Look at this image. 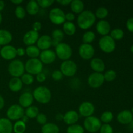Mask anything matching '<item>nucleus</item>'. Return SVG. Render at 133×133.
<instances>
[{
	"mask_svg": "<svg viewBox=\"0 0 133 133\" xmlns=\"http://www.w3.org/2000/svg\"><path fill=\"white\" fill-rule=\"evenodd\" d=\"M70 7L73 12L79 14L84 10V3L81 0H73L70 3Z\"/></svg>",
	"mask_w": 133,
	"mask_h": 133,
	"instance_id": "obj_27",
	"label": "nucleus"
},
{
	"mask_svg": "<svg viewBox=\"0 0 133 133\" xmlns=\"http://www.w3.org/2000/svg\"><path fill=\"white\" fill-rule=\"evenodd\" d=\"M100 133H114L112 127L110 124L108 123H104L101 125V128L99 129Z\"/></svg>",
	"mask_w": 133,
	"mask_h": 133,
	"instance_id": "obj_42",
	"label": "nucleus"
},
{
	"mask_svg": "<svg viewBox=\"0 0 133 133\" xmlns=\"http://www.w3.org/2000/svg\"><path fill=\"white\" fill-rule=\"evenodd\" d=\"M43 64L39 58H29L25 64V71L31 75H37L42 72Z\"/></svg>",
	"mask_w": 133,
	"mask_h": 133,
	"instance_id": "obj_3",
	"label": "nucleus"
},
{
	"mask_svg": "<svg viewBox=\"0 0 133 133\" xmlns=\"http://www.w3.org/2000/svg\"><path fill=\"white\" fill-rule=\"evenodd\" d=\"M39 109L37 107L31 105L29 107L27 108L25 110V115L28 117L29 119H33L36 118L39 114Z\"/></svg>",
	"mask_w": 133,
	"mask_h": 133,
	"instance_id": "obj_31",
	"label": "nucleus"
},
{
	"mask_svg": "<svg viewBox=\"0 0 133 133\" xmlns=\"http://www.w3.org/2000/svg\"><path fill=\"white\" fill-rule=\"evenodd\" d=\"M56 54L54 51L51 49H47V50L42 51L39 57L42 64H50L55 62L56 59Z\"/></svg>",
	"mask_w": 133,
	"mask_h": 133,
	"instance_id": "obj_15",
	"label": "nucleus"
},
{
	"mask_svg": "<svg viewBox=\"0 0 133 133\" xmlns=\"http://www.w3.org/2000/svg\"><path fill=\"white\" fill-rule=\"evenodd\" d=\"M37 45L40 50L44 51L49 49L52 45V38L49 35H44L40 36L36 42Z\"/></svg>",
	"mask_w": 133,
	"mask_h": 133,
	"instance_id": "obj_17",
	"label": "nucleus"
},
{
	"mask_svg": "<svg viewBox=\"0 0 133 133\" xmlns=\"http://www.w3.org/2000/svg\"><path fill=\"white\" fill-rule=\"evenodd\" d=\"M64 33L63 31L59 29H56L53 30L51 33V38L53 40L57 42L58 43H61V41L63 40Z\"/></svg>",
	"mask_w": 133,
	"mask_h": 133,
	"instance_id": "obj_33",
	"label": "nucleus"
},
{
	"mask_svg": "<svg viewBox=\"0 0 133 133\" xmlns=\"http://www.w3.org/2000/svg\"><path fill=\"white\" fill-rule=\"evenodd\" d=\"M110 36L114 40H119L122 39L124 36V32L122 29L119 28L114 29L110 31Z\"/></svg>",
	"mask_w": 133,
	"mask_h": 133,
	"instance_id": "obj_38",
	"label": "nucleus"
},
{
	"mask_svg": "<svg viewBox=\"0 0 133 133\" xmlns=\"http://www.w3.org/2000/svg\"><path fill=\"white\" fill-rule=\"evenodd\" d=\"M79 54L84 60L92 59L95 54V49L91 44L83 43L81 44L79 48Z\"/></svg>",
	"mask_w": 133,
	"mask_h": 133,
	"instance_id": "obj_12",
	"label": "nucleus"
},
{
	"mask_svg": "<svg viewBox=\"0 0 133 133\" xmlns=\"http://www.w3.org/2000/svg\"><path fill=\"white\" fill-rule=\"evenodd\" d=\"M65 18H66V20H67L66 22H72L75 19V14H74L73 12H68L67 14H66Z\"/></svg>",
	"mask_w": 133,
	"mask_h": 133,
	"instance_id": "obj_49",
	"label": "nucleus"
},
{
	"mask_svg": "<svg viewBox=\"0 0 133 133\" xmlns=\"http://www.w3.org/2000/svg\"><path fill=\"white\" fill-rule=\"evenodd\" d=\"M90 67L94 72L101 73L105 71V64L104 61L99 58H94L90 61Z\"/></svg>",
	"mask_w": 133,
	"mask_h": 133,
	"instance_id": "obj_22",
	"label": "nucleus"
},
{
	"mask_svg": "<svg viewBox=\"0 0 133 133\" xmlns=\"http://www.w3.org/2000/svg\"><path fill=\"white\" fill-rule=\"evenodd\" d=\"M26 130V123L22 120L16 121L13 125V131L14 133H24Z\"/></svg>",
	"mask_w": 133,
	"mask_h": 133,
	"instance_id": "obj_32",
	"label": "nucleus"
},
{
	"mask_svg": "<svg viewBox=\"0 0 133 133\" xmlns=\"http://www.w3.org/2000/svg\"><path fill=\"white\" fill-rule=\"evenodd\" d=\"M25 54L30 58H38L40 56V50L36 45H30L26 48Z\"/></svg>",
	"mask_w": 133,
	"mask_h": 133,
	"instance_id": "obj_29",
	"label": "nucleus"
},
{
	"mask_svg": "<svg viewBox=\"0 0 133 133\" xmlns=\"http://www.w3.org/2000/svg\"><path fill=\"white\" fill-rule=\"evenodd\" d=\"M17 55L19 57H23L25 55V49L23 48H19L16 49Z\"/></svg>",
	"mask_w": 133,
	"mask_h": 133,
	"instance_id": "obj_50",
	"label": "nucleus"
},
{
	"mask_svg": "<svg viewBox=\"0 0 133 133\" xmlns=\"http://www.w3.org/2000/svg\"><path fill=\"white\" fill-rule=\"evenodd\" d=\"M117 120L121 124H129L133 120V114L130 110H123V111H121L118 114V116H117Z\"/></svg>",
	"mask_w": 133,
	"mask_h": 133,
	"instance_id": "obj_20",
	"label": "nucleus"
},
{
	"mask_svg": "<svg viewBox=\"0 0 133 133\" xmlns=\"http://www.w3.org/2000/svg\"><path fill=\"white\" fill-rule=\"evenodd\" d=\"M126 27L129 31L133 33V17L127 19L126 22Z\"/></svg>",
	"mask_w": 133,
	"mask_h": 133,
	"instance_id": "obj_46",
	"label": "nucleus"
},
{
	"mask_svg": "<svg viewBox=\"0 0 133 133\" xmlns=\"http://www.w3.org/2000/svg\"><path fill=\"white\" fill-rule=\"evenodd\" d=\"M57 2L62 6H67V5H70V3H71V0H58L57 1Z\"/></svg>",
	"mask_w": 133,
	"mask_h": 133,
	"instance_id": "obj_51",
	"label": "nucleus"
},
{
	"mask_svg": "<svg viewBox=\"0 0 133 133\" xmlns=\"http://www.w3.org/2000/svg\"><path fill=\"white\" fill-rule=\"evenodd\" d=\"M131 112H132V114H133V107L132 108V110H131Z\"/></svg>",
	"mask_w": 133,
	"mask_h": 133,
	"instance_id": "obj_60",
	"label": "nucleus"
},
{
	"mask_svg": "<svg viewBox=\"0 0 133 133\" xmlns=\"http://www.w3.org/2000/svg\"><path fill=\"white\" fill-rule=\"evenodd\" d=\"M36 122L40 125H44L45 123H47V122H48L47 116L44 113H39L37 116H36Z\"/></svg>",
	"mask_w": 133,
	"mask_h": 133,
	"instance_id": "obj_44",
	"label": "nucleus"
},
{
	"mask_svg": "<svg viewBox=\"0 0 133 133\" xmlns=\"http://www.w3.org/2000/svg\"><path fill=\"white\" fill-rule=\"evenodd\" d=\"M0 55L6 61H13L17 56L16 48L11 45H4L0 49Z\"/></svg>",
	"mask_w": 133,
	"mask_h": 133,
	"instance_id": "obj_13",
	"label": "nucleus"
},
{
	"mask_svg": "<svg viewBox=\"0 0 133 133\" xmlns=\"http://www.w3.org/2000/svg\"><path fill=\"white\" fill-rule=\"evenodd\" d=\"M104 79L105 81L108 82L113 81L116 78V72L113 70H109L107 71L104 74Z\"/></svg>",
	"mask_w": 133,
	"mask_h": 133,
	"instance_id": "obj_40",
	"label": "nucleus"
},
{
	"mask_svg": "<svg viewBox=\"0 0 133 133\" xmlns=\"http://www.w3.org/2000/svg\"><path fill=\"white\" fill-rule=\"evenodd\" d=\"M104 81H105L104 75L101 73H92L89 75L87 79L88 85L93 88H99L103 84Z\"/></svg>",
	"mask_w": 133,
	"mask_h": 133,
	"instance_id": "obj_11",
	"label": "nucleus"
},
{
	"mask_svg": "<svg viewBox=\"0 0 133 133\" xmlns=\"http://www.w3.org/2000/svg\"><path fill=\"white\" fill-rule=\"evenodd\" d=\"M94 14L96 18H99L100 19V20H101V19H104L105 18H107L109 14V11L107 8L101 6L96 10V13Z\"/></svg>",
	"mask_w": 133,
	"mask_h": 133,
	"instance_id": "obj_36",
	"label": "nucleus"
},
{
	"mask_svg": "<svg viewBox=\"0 0 133 133\" xmlns=\"http://www.w3.org/2000/svg\"><path fill=\"white\" fill-rule=\"evenodd\" d=\"M119 133H122V132H119Z\"/></svg>",
	"mask_w": 133,
	"mask_h": 133,
	"instance_id": "obj_62",
	"label": "nucleus"
},
{
	"mask_svg": "<svg viewBox=\"0 0 133 133\" xmlns=\"http://www.w3.org/2000/svg\"><path fill=\"white\" fill-rule=\"evenodd\" d=\"M99 47L103 52L105 53H111L115 50V40L110 36H103L99 40Z\"/></svg>",
	"mask_w": 133,
	"mask_h": 133,
	"instance_id": "obj_6",
	"label": "nucleus"
},
{
	"mask_svg": "<svg viewBox=\"0 0 133 133\" xmlns=\"http://www.w3.org/2000/svg\"><path fill=\"white\" fill-rule=\"evenodd\" d=\"M113 118H114V115H113V113L112 112L105 111L103 113H102L99 119L103 123L109 124V123L112 121Z\"/></svg>",
	"mask_w": 133,
	"mask_h": 133,
	"instance_id": "obj_37",
	"label": "nucleus"
},
{
	"mask_svg": "<svg viewBox=\"0 0 133 133\" xmlns=\"http://www.w3.org/2000/svg\"><path fill=\"white\" fill-rule=\"evenodd\" d=\"M130 50H131V53H133V45H131V49H130Z\"/></svg>",
	"mask_w": 133,
	"mask_h": 133,
	"instance_id": "obj_59",
	"label": "nucleus"
},
{
	"mask_svg": "<svg viewBox=\"0 0 133 133\" xmlns=\"http://www.w3.org/2000/svg\"><path fill=\"white\" fill-rule=\"evenodd\" d=\"M42 133H59V127L54 123H47L42 125Z\"/></svg>",
	"mask_w": 133,
	"mask_h": 133,
	"instance_id": "obj_28",
	"label": "nucleus"
},
{
	"mask_svg": "<svg viewBox=\"0 0 133 133\" xmlns=\"http://www.w3.org/2000/svg\"><path fill=\"white\" fill-rule=\"evenodd\" d=\"M5 8V2L2 0H0V12L2 11Z\"/></svg>",
	"mask_w": 133,
	"mask_h": 133,
	"instance_id": "obj_55",
	"label": "nucleus"
},
{
	"mask_svg": "<svg viewBox=\"0 0 133 133\" xmlns=\"http://www.w3.org/2000/svg\"><path fill=\"white\" fill-rule=\"evenodd\" d=\"M95 112V107L93 103L89 101H84L79 107V112L81 116L88 118L93 115Z\"/></svg>",
	"mask_w": 133,
	"mask_h": 133,
	"instance_id": "obj_14",
	"label": "nucleus"
},
{
	"mask_svg": "<svg viewBox=\"0 0 133 133\" xmlns=\"http://www.w3.org/2000/svg\"><path fill=\"white\" fill-rule=\"evenodd\" d=\"M14 12H15V15L17 17V18H18L19 19H23L25 17L26 10L22 6H19V5L17 6Z\"/></svg>",
	"mask_w": 133,
	"mask_h": 133,
	"instance_id": "obj_41",
	"label": "nucleus"
},
{
	"mask_svg": "<svg viewBox=\"0 0 133 133\" xmlns=\"http://www.w3.org/2000/svg\"><path fill=\"white\" fill-rule=\"evenodd\" d=\"M21 81L23 84L26 85H30L32 84L34 82V77L32 75L27 73H24L21 77Z\"/></svg>",
	"mask_w": 133,
	"mask_h": 133,
	"instance_id": "obj_39",
	"label": "nucleus"
},
{
	"mask_svg": "<svg viewBox=\"0 0 133 133\" xmlns=\"http://www.w3.org/2000/svg\"><path fill=\"white\" fill-rule=\"evenodd\" d=\"M96 29L97 32L101 36H107L110 32V25L107 20L101 19L97 22Z\"/></svg>",
	"mask_w": 133,
	"mask_h": 133,
	"instance_id": "obj_19",
	"label": "nucleus"
},
{
	"mask_svg": "<svg viewBox=\"0 0 133 133\" xmlns=\"http://www.w3.org/2000/svg\"><path fill=\"white\" fill-rule=\"evenodd\" d=\"M63 118H64V115H62V114H57V115L55 116V119L58 121H61V120H63Z\"/></svg>",
	"mask_w": 133,
	"mask_h": 133,
	"instance_id": "obj_53",
	"label": "nucleus"
},
{
	"mask_svg": "<svg viewBox=\"0 0 133 133\" xmlns=\"http://www.w3.org/2000/svg\"><path fill=\"white\" fill-rule=\"evenodd\" d=\"M96 38V35L93 31H87L83 35V42L84 44H91Z\"/></svg>",
	"mask_w": 133,
	"mask_h": 133,
	"instance_id": "obj_34",
	"label": "nucleus"
},
{
	"mask_svg": "<svg viewBox=\"0 0 133 133\" xmlns=\"http://www.w3.org/2000/svg\"><path fill=\"white\" fill-rule=\"evenodd\" d=\"M63 74L60 70H54L51 74L52 79L55 81H58L63 78Z\"/></svg>",
	"mask_w": 133,
	"mask_h": 133,
	"instance_id": "obj_45",
	"label": "nucleus"
},
{
	"mask_svg": "<svg viewBox=\"0 0 133 133\" xmlns=\"http://www.w3.org/2000/svg\"><path fill=\"white\" fill-rule=\"evenodd\" d=\"M79 119V114L75 110H70L64 114L63 121L67 125L75 124Z\"/></svg>",
	"mask_w": 133,
	"mask_h": 133,
	"instance_id": "obj_21",
	"label": "nucleus"
},
{
	"mask_svg": "<svg viewBox=\"0 0 133 133\" xmlns=\"http://www.w3.org/2000/svg\"><path fill=\"white\" fill-rule=\"evenodd\" d=\"M56 56L59 59L65 61L70 60L72 55L73 51L71 46L66 43L61 42L57 46L55 47Z\"/></svg>",
	"mask_w": 133,
	"mask_h": 133,
	"instance_id": "obj_5",
	"label": "nucleus"
},
{
	"mask_svg": "<svg viewBox=\"0 0 133 133\" xmlns=\"http://www.w3.org/2000/svg\"><path fill=\"white\" fill-rule=\"evenodd\" d=\"M36 79L37 81L39 82V83H44L46 80V75H45L44 73L41 72L36 75Z\"/></svg>",
	"mask_w": 133,
	"mask_h": 133,
	"instance_id": "obj_47",
	"label": "nucleus"
},
{
	"mask_svg": "<svg viewBox=\"0 0 133 133\" xmlns=\"http://www.w3.org/2000/svg\"><path fill=\"white\" fill-rule=\"evenodd\" d=\"M8 71L13 77L19 78L25 73V64L19 59H14L10 62Z\"/></svg>",
	"mask_w": 133,
	"mask_h": 133,
	"instance_id": "obj_4",
	"label": "nucleus"
},
{
	"mask_svg": "<svg viewBox=\"0 0 133 133\" xmlns=\"http://www.w3.org/2000/svg\"><path fill=\"white\" fill-rule=\"evenodd\" d=\"M34 101L32 94L30 92H24L20 95L18 99L19 105L23 108H28L32 105Z\"/></svg>",
	"mask_w": 133,
	"mask_h": 133,
	"instance_id": "obj_18",
	"label": "nucleus"
},
{
	"mask_svg": "<svg viewBox=\"0 0 133 133\" xmlns=\"http://www.w3.org/2000/svg\"><path fill=\"white\" fill-rule=\"evenodd\" d=\"M129 128H130V129L133 131V120L129 123Z\"/></svg>",
	"mask_w": 133,
	"mask_h": 133,
	"instance_id": "obj_57",
	"label": "nucleus"
},
{
	"mask_svg": "<svg viewBox=\"0 0 133 133\" xmlns=\"http://www.w3.org/2000/svg\"><path fill=\"white\" fill-rule=\"evenodd\" d=\"M12 40V35L6 29H0V46L9 45Z\"/></svg>",
	"mask_w": 133,
	"mask_h": 133,
	"instance_id": "obj_24",
	"label": "nucleus"
},
{
	"mask_svg": "<svg viewBox=\"0 0 133 133\" xmlns=\"http://www.w3.org/2000/svg\"><path fill=\"white\" fill-rule=\"evenodd\" d=\"M1 46H0V49H1Z\"/></svg>",
	"mask_w": 133,
	"mask_h": 133,
	"instance_id": "obj_61",
	"label": "nucleus"
},
{
	"mask_svg": "<svg viewBox=\"0 0 133 133\" xmlns=\"http://www.w3.org/2000/svg\"><path fill=\"white\" fill-rule=\"evenodd\" d=\"M11 2L13 4H15V5H18L23 2V0H12V1H11Z\"/></svg>",
	"mask_w": 133,
	"mask_h": 133,
	"instance_id": "obj_54",
	"label": "nucleus"
},
{
	"mask_svg": "<svg viewBox=\"0 0 133 133\" xmlns=\"http://www.w3.org/2000/svg\"><path fill=\"white\" fill-rule=\"evenodd\" d=\"M13 125L8 118H0V133H12Z\"/></svg>",
	"mask_w": 133,
	"mask_h": 133,
	"instance_id": "obj_23",
	"label": "nucleus"
},
{
	"mask_svg": "<svg viewBox=\"0 0 133 133\" xmlns=\"http://www.w3.org/2000/svg\"><path fill=\"white\" fill-rule=\"evenodd\" d=\"M26 11L30 15H36L39 12L40 10V6L38 4L37 1L35 0H31L28 2L26 6Z\"/></svg>",
	"mask_w": 133,
	"mask_h": 133,
	"instance_id": "obj_26",
	"label": "nucleus"
},
{
	"mask_svg": "<svg viewBox=\"0 0 133 133\" xmlns=\"http://www.w3.org/2000/svg\"><path fill=\"white\" fill-rule=\"evenodd\" d=\"M39 33L38 32L30 30L27 31L23 37V42L27 46L34 45V44L37 42L39 38Z\"/></svg>",
	"mask_w": 133,
	"mask_h": 133,
	"instance_id": "obj_16",
	"label": "nucleus"
},
{
	"mask_svg": "<svg viewBox=\"0 0 133 133\" xmlns=\"http://www.w3.org/2000/svg\"><path fill=\"white\" fill-rule=\"evenodd\" d=\"M84 128L88 132L96 133L99 131L101 126V122L98 118L94 116L86 118L84 121Z\"/></svg>",
	"mask_w": 133,
	"mask_h": 133,
	"instance_id": "obj_7",
	"label": "nucleus"
},
{
	"mask_svg": "<svg viewBox=\"0 0 133 133\" xmlns=\"http://www.w3.org/2000/svg\"><path fill=\"white\" fill-rule=\"evenodd\" d=\"M66 14L61 9L55 7L49 12V18L51 23L55 25H61L66 22Z\"/></svg>",
	"mask_w": 133,
	"mask_h": 133,
	"instance_id": "obj_10",
	"label": "nucleus"
},
{
	"mask_svg": "<svg viewBox=\"0 0 133 133\" xmlns=\"http://www.w3.org/2000/svg\"><path fill=\"white\" fill-rule=\"evenodd\" d=\"M4 105H5V100L3 97L0 95V110L4 107Z\"/></svg>",
	"mask_w": 133,
	"mask_h": 133,
	"instance_id": "obj_52",
	"label": "nucleus"
},
{
	"mask_svg": "<svg viewBox=\"0 0 133 133\" xmlns=\"http://www.w3.org/2000/svg\"><path fill=\"white\" fill-rule=\"evenodd\" d=\"M54 2L55 1L53 0H38L37 1L39 6L43 9L49 7L54 3Z\"/></svg>",
	"mask_w": 133,
	"mask_h": 133,
	"instance_id": "obj_43",
	"label": "nucleus"
},
{
	"mask_svg": "<svg viewBox=\"0 0 133 133\" xmlns=\"http://www.w3.org/2000/svg\"><path fill=\"white\" fill-rule=\"evenodd\" d=\"M42 29V23L40 22H35L32 24V29L33 31L38 32Z\"/></svg>",
	"mask_w": 133,
	"mask_h": 133,
	"instance_id": "obj_48",
	"label": "nucleus"
},
{
	"mask_svg": "<svg viewBox=\"0 0 133 133\" xmlns=\"http://www.w3.org/2000/svg\"><path fill=\"white\" fill-rule=\"evenodd\" d=\"M66 133H84V129L81 125L75 123L68 126Z\"/></svg>",
	"mask_w": 133,
	"mask_h": 133,
	"instance_id": "obj_35",
	"label": "nucleus"
},
{
	"mask_svg": "<svg viewBox=\"0 0 133 133\" xmlns=\"http://www.w3.org/2000/svg\"><path fill=\"white\" fill-rule=\"evenodd\" d=\"M1 22H2V15H1V12H0V24L1 23Z\"/></svg>",
	"mask_w": 133,
	"mask_h": 133,
	"instance_id": "obj_58",
	"label": "nucleus"
},
{
	"mask_svg": "<svg viewBox=\"0 0 133 133\" xmlns=\"http://www.w3.org/2000/svg\"><path fill=\"white\" fill-rule=\"evenodd\" d=\"M34 99L41 104H47L51 101V92L50 90L44 86H39L32 92Z\"/></svg>",
	"mask_w": 133,
	"mask_h": 133,
	"instance_id": "obj_2",
	"label": "nucleus"
},
{
	"mask_svg": "<svg viewBox=\"0 0 133 133\" xmlns=\"http://www.w3.org/2000/svg\"><path fill=\"white\" fill-rule=\"evenodd\" d=\"M63 32L68 36H72L76 32V26L73 22H65L63 24Z\"/></svg>",
	"mask_w": 133,
	"mask_h": 133,
	"instance_id": "obj_30",
	"label": "nucleus"
},
{
	"mask_svg": "<svg viewBox=\"0 0 133 133\" xmlns=\"http://www.w3.org/2000/svg\"><path fill=\"white\" fill-rule=\"evenodd\" d=\"M9 89L13 92H18L22 90L23 87V83L20 78L13 77L9 81Z\"/></svg>",
	"mask_w": 133,
	"mask_h": 133,
	"instance_id": "obj_25",
	"label": "nucleus"
},
{
	"mask_svg": "<svg viewBox=\"0 0 133 133\" xmlns=\"http://www.w3.org/2000/svg\"><path fill=\"white\" fill-rule=\"evenodd\" d=\"M96 20V16L94 13L90 10H83L81 14H79L77 19V25L79 28L83 30H87L90 28Z\"/></svg>",
	"mask_w": 133,
	"mask_h": 133,
	"instance_id": "obj_1",
	"label": "nucleus"
},
{
	"mask_svg": "<svg viewBox=\"0 0 133 133\" xmlns=\"http://www.w3.org/2000/svg\"><path fill=\"white\" fill-rule=\"evenodd\" d=\"M25 110L23 107L18 104L12 105L6 110V116L10 121H18L24 116Z\"/></svg>",
	"mask_w": 133,
	"mask_h": 133,
	"instance_id": "obj_8",
	"label": "nucleus"
},
{
	"mask_svg": "<svg viewBox=\"0 0 133 133\" xmlns=\"http://www.w3.org/2000/svg\"><path fill=\"white\" fill-rule=\"evenodd\" d=\"M29 119V118L27 116H26L24 114V116H23L22 117V119H21V120H22V122H24L25 123H26L27 122H28Z\"/></svg>",
	"mask_w": 133,
	"mask_h": 133,
	"instance_id": "obj_56",
	"label": "nucleus"
},
{
	"mask_svg": "<svg viewBox=\"0 0 133 133\" xmlns=\"http://www.w3.org/2000/svg\"><path fill=\"white\" fill-rule=\"evenodd\" d=\"M60 71L62 73L63 75L71 77L74 76L77 73V66L74 61L67 60L62 62L60 66Z\"/></svg>",
	"mask_w": 133,
	"mask_h": 133,
	"instance_id": "obj_9",
	"label": "nucleus"
}]
</instances>
